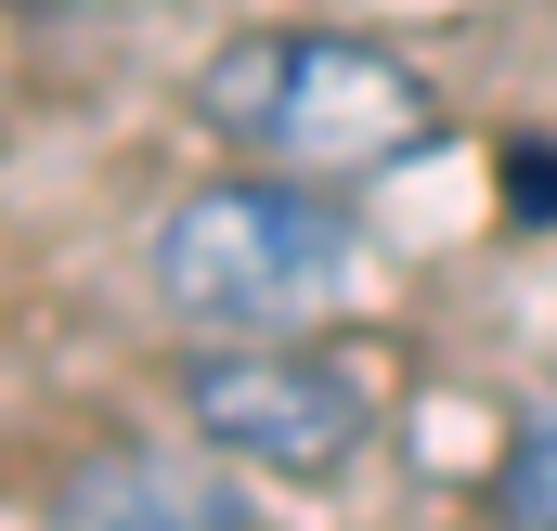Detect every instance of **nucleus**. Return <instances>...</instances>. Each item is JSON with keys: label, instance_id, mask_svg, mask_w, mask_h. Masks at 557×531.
<instances>
[{"label": "nucleus", "instance_id": "f257e3e1", "mask_svg": "<svg viewBox=\"0 0 557 531\" xmlns=\"http://www.w3.org/2000/svg\"><path fill=\"white\" fill-rule=\"evenodd\" d=\"M195 118L234 143V169H285V182H363L454 131L416 52L350 26H234L195 65Z\"/></svg>", "mask_w": 557, "mask_h": 531}, {"label": "nucleus", "instance_id": "7ed1b4c3", "mask_svg": "<svg viewBox=\"0 0 557 531\" xmlns=\"http://www.w3.org/2000/svg\"><path fill=\"white\" fill-rule=\"evenodd\" d=\"M182 428L221 467H260L285 493H324V480L363 467L376 402H363L350 363H324L311 337H208V350H182Z\"/></svg>", "mask_w": 557, "mask_h": 531}, {"label": "nucleus", "instance_id": "20e7f679", "mask_svg": "<svg viewBox=\"0 0 557 531\" xmlns=\"http://www.w3.org/2000/svg\"><path fill=\"white\" fill-rule=\"evenodd\" d=\"M52 531H260L208 441H104L52 480Z\"/></svg>", "mask_w": 557, "mask_h": 531}, {"label": "nucleus", "instance_id": "39448f33", "mask_svg": "<svg viewBox=\"0 0 557 531\" xmlns=\"http://www.w3.org/2000/svg\"><path fill=\"white\" fill-rule=\"evenodd\" d=\"M480 506H493V531H557V402H532V415L506 428Z\"/></svg>", "mask_w": 557, "mask_h": 531}, {"label": "nucleus", "instance_id": "423d86ee", "mask_svg": "<svg viewBox=\"0 0 557 531\" xmlns=\"http://www.w3.org/2000/svg\"><path fill=\"white\" fill-rule=\"evenodd\" d=\"M506 208L519 221H557V156L545 143H506Z\"/></svg>", "mask_w": 557, "mask_h": 531}, {"label": "nucleus", "instance_id": "f03ea898", "mask_svg": "<svg viewBox=\"0 0 557 531\" xmlns=\"http://www.w3.org/2000/svg\"><path fill=\"white\" fill-rule=\"evenodd\" d=\"M143 272H156V298L195 337H311L363 285V221L337 208V182L221 169V182H195V195L156 208Z\"/></svg>", "mask_w": 557, "mask_h": 531}]
</instances>
